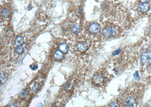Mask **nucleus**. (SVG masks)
Returning <instances> with one entry per match:
<instances>
[{"instance_id": "nucleus-1", "label": "nucleus", "mask_w": 151, "mask_h": 107, "mask_svg": "<svg viewBox=\"0 0 151 107\" xmlns=\"http://www.w3.org/2000/svg\"><path fill=\"white\" fill-rule=\"evenodd\" d=\"M118 33V28L115 26H110L104 28L102 34L106 37H115Z\"/></svg>"}, {"instance_id": "nucleus-2", "label": "nucleus", "mask_w": 151, "mask_h": 107, "mask_svg": "<svg viewBox=\"0 0 151 107\" xmlns=\"http://www.w3.org/2000/svg\"><path fill=\"white\" fill-rule=\"evenodd\" d=\"M141 61L144 65L148 64L150 62L151 55L150 50H145L142 53Z\"/></svg>"}, {"instance_id": "nucleus-3", "label": "nucleus", "mask_w": 151, "mask_h": 107, "mask_svg": "<svg viewBox=\"0 0 151 107\" xmlns=\"http://www.w3.org/2000/svg\"><path fill=\"white\" fill-rule=\"evenodd\" d=\"M100 27L98 24L93 23L90 24L88 27L89 30L93 33H96L100 30Z\"/></svg>"}, {"instance_id": "nucleus-4", "label": "nucleus", "mask_w": 151, "mask_h": 107, "mask_svg": "<svg viewBox=\"0 0 151 107\" xmlns=\"http://www.w3.org/2000/svg\"><path fill=\"white\" fill-rule=\"evenodd\" d=\"M104 81V78L101 74L97 73L95 74L93 78V81L96 85L101 84Z\"/></svg>"}, {"instance_id": "nucleus-5", "label": "nucleus", "mask_w": 151, "mask_h": 107, "mask_svg": "<svg viewBox=\"0 0 151 107\" xmlns=\"http://www.w3.org/2000/svg\"><path fill=\"white\" fill-rule=\"evenodd\" d=\"M150 5L148 2H143L140 5L139 8L142 12H146L148 11L150 9Z\"/></svg>"}, {"instance_id": "nucleus-6", "label": "nucleus", "mask_w": 151, "mask_h": 107, "mask_svg": "<svg viewBox=\"0 0 151 107\" xmlns=\"http://www.w3.org/2000/svg\"><path fill=\"white\" fill-rule=\"evenodd\" d=\"M59 50L63 53H66L69 51V48L68 44L65 43H62L58 46Z\"/></svg>"}, {"instance_id": "nucleus-7", "label": "nucleus", "mask_w": 151, "mask_h": 107, "mask_svg": "<svg viewBox=\"0 0 151 107\" xmlns=\"http://www.w3.org/2000/svg\"><path fill=\"white\" fill-rule=\"evenodd\" d=\"M135 102V100L133 97H129L127 99L126 104L124 107H134V103Z\"/></svg>"}, {"instance_id": "nucleus-8", "label": "nucleus", "mask_w": 151, "mask_h": 107, "mask_svg": "<svg viewBox=\"0 0 151 107\" xmlns=\"http://www.w3.org/2000/svg\"><path fill=\"white\" fill-rule=\"evenodd\" d=\"M80 29V25L78 24H73L70 28V31L72 33L77 34L79 32Z\"/></svg>"}, {"instance_id": "nucleus-9", "label": "nucleus", "mask_w": 151, "mask_h": 107, "mask_svg": "<svg viewBox=\"0 0 151 107\" xmlns=\"http://www.w3.org/2000/svg\"><path fill=\"white\" fill-rule=\"evenodd\" d=\"M88 44L85 42H81L78 43L77 45V48L81 51H84L87 49Z\"/></svg>"}, {"instance_id": "nucleus-10", "label": "nucleus", "mask_w": 151, "mask_h": 107, "mask_svg": "<svg viewBox=\"0 0 151 107\" xmlns=\"http://www.w3.org/2000/svg\"><path fill=\"white\" fill-rule=\"evenodd\" d=\"M64 54L59 50H57L54 53V57L55 59L57 60H61L64 57Z\"/></svg>"}, {"instance_id": "nucleus-11", "label": "nucleus", "mask_w": 151, "mask_h": 107, "mask_svg": "<svg viewBox=\"0 0 151 107\" xmlns=\"http://www.w3.org/2000/svg\"><path fill=\"white\" fill-rule=\"evenodd\" d=\"M10 11L7 8L4 9L1 12V15L3 18H7L10 15Z\"/></svg>"}, {"instance_id": "nucleus-12", "label": "nucleus", "mask_w": 151, "mask_h": 107, "mask_svg": "<svg viewBox=\"0 0 151 107\" xmlns=\"http://www.w3.org/2000/svg\"><path fill=\"white\" fill-rule=\"evenodd\" d=\"M29 95L28 91L26 90H23L19 94V98L22 99H25Z\"/></svg>"}, {"instance_id": "nucleus-13", "label": "nucleus", "mask_w": 151, "mask_h": 107, "mask_svg": "<svg viewBox=\"0 0 151 107\" xmlns=\"http://www.w3.org/2000/svg\"><path fill=\"white\" fill-rule=\"evenodd\" d=\"M24 42V39L23 37L21 36H18L16 37L15 41L16 45L18 46H22Z\"/></svg>"}, {"instance_id": "nucleus-14", "label": "nucleus", "mask_w": 151, "mask_h": 107, "mask_svg": "<svg viewBox=\"0 0 151 107\" xmlns=\"http://www.w3.org/2000/svg\"><path fill=\"white\" fill-rule=\"evenodd\" d=\"M7 77L5 74L4 73L0 74V84H4L7 82Z\"/></svg>"}, {"instance_id": "nucleus-15", "label": "nucleus", "mask_w": 151, "mask_h": 107, "mask_svg": "<svg viewBox=\"0 0 151 107\" xmlns=\"http://www.w3.org/2000/svg\"><path fill=\"white\" fill-rule=\"evenodd\" d=\"M24 49L23 46H19L16 48L15 52L16 54H18V55H21L24 52Z\"/></svg>"}, {"instance_id": "nucleus-16", "label": "nucleus", "mask_w": 151, "mask_h": 107, "mask_svg": "<svg viewBox=\"0 0 151 107\" xmlns=\"http://www.w3.org/2000/svg\"><path fill=\"white\" fill-rule=\"evenodd\" d=\"M41 87L40 84L38 83H35L32 87V90L33 92H37L38 91Z\"/></svg>"}, {"instance_id": "nucleus-17", "label": "nucleus", "mask_w": 151, "mask_h": 107, "mask_svg": "<svg viewBox=\"0 0 151 107\" xmlns=\"http://www.w3.org/2000/svg\"><path fill=\"white\" fill-rule=\"evenodd\" d=\"M133 78L136 81H139L140 79V78L139 75V72L138 71H136L133 75Z\"/></svg>"}, {"instance_id": "nucleus-18", "label": "nucleus", "mask_w": 151, "mask_h": 107, "mask_svg": "<svg viewBox=\"0 0 151 107\" xmlns=\"http://www.w3.org/2000/svg\"><path fill=\"white\" fill-rule=\"evenodd\" d=\"M121 48H119L118 49L113 52L111 55L112 56H115L119 55L121 52Z\"/></svg>"}, {"instance_id": "nucleus-19", "label": "nucleus", "mask_w": 151, "mask_h": 107, "mask_svg": "<svg viewBox=\"0 0 151 107\" xmlns=\"http://www.w3.org/2000/svg\"><path fill=\"white\" fill-rule=\"evenodd\" d=\"M30 68L32 70H36L38 68V65L36 63H33V64L31 65L30 66Z\"/></svg>"}, {"instance_id": "nucleus-20", "label": "nucleus", "mask_w": 151, "mask_h": 107, "mask_svg": "<svg viewBox=\"0 0 151 107\" xmlns=\"http://www.w3.org/2000/svg\"><path fill=\"white\" fill-rule=\"evenodd\" d=\"M109 107H119L118 105L116 103H113L110 104Z\"/></svg>"}, {"instance_id": "nucleus-21", "label": "nucleus", "mask_w": 151, "mask_h": 107, "mask_svg": "<svg viewBox=\"0 0 151 107\" xmlns=\"http://www.w3.org/2000/svg\"><path fill=\"white\" fill-rule=\"evenodd\" d=\"M17 106H16V105L15 103H11V104L9 105V106H8V107H16Z\"/></svg>"}, {"instance_id": "nucleus-22", "label": "nucleus", "mask_w": 151, "mask_h": 107, "mask_svg": "<svg viewBox=\"0 0 151 107\" xmlns=\"http://www.w3.org/2000/svg\"><path fill=\"white\" fill-rule=\"evenodd\" d=\"M43 105L41 103H39L36 106V107H43Z\"/></svg>"}, {"instance_id": "nucleus-23", "label": "nucleus", "mask_w": 151, "mask_h": 107, "mask_svg": "<svg viewBox=\"0 0 151 107\" xmlns=\"http://www.w3.org/2000/svg\"><path fill=\"white\" fill-rule=\"evenodd\" d=\"M28 9V11H30V10H31L33 8H32V6H31V4H30L27 7Z\"/></svg>"}, {"instance_id": "nucleus-24", "label": "nucleus", "mask_w": 151, "mask_h": 107, "mask_svg": "<svg viewBox=\"0 0 151 107\" xmlns=\"http://www.w3.org/2000/svg\"><path fill=\"white\" fill-rule=\"evenodd\" d=\"M3 89V87H2V84H0V91H1Z\"/></svg>"}]
</instances>
